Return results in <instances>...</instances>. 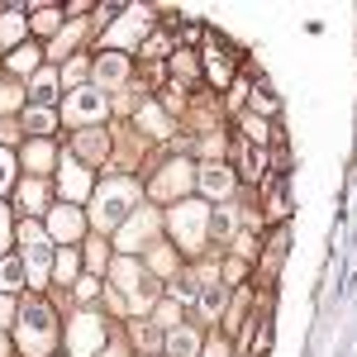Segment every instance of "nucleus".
I'll use <instances>...</instances> for the list:
<instances>
[{
  "label": "nucleus",
  "mask_w": 357,
  "mask_h": 357,
  "mask_svg": "<svg viewBox=\"0 0 357 357\" xmlns=\"http://www.w3.org/2000/svg\"><path fill=\"white\" fill-rule=\"evenodd\" d=\"M134 205H138V186L129 181V176H114V181H105V186L96 191V200H91V220H96V229H114V224L129 220Z\"/></svg>",
  "instance_id": "nucleus-1"
},
{
  "label": "nucleus",
  "mask_w": 357,
  "mask_h": 357,
  "mask_svg": "<svg viewBox=\"0 0 357 357\" xmlns=\"http://www.w3.org/2000/svg\"><path fill=\"white\" fill-rule=\"evenodd\" d=\"M158 301V286H153V276L143 272V267H134L129 257L124 262H114V291H110V305L114 310H148V305Z\"/></svg>",
  "instance_id": "nucleus-2"
},
{
  "label": "nucleus",
  "mask_w": 357,
  "mask_h": 357,
  "mask_svg": "<svg viewBox=\"0 0 357 357\" xmlns=\"http://www.w3.org/2000/svg\"><path fill=\"white\" fill-rule=\"evenodd\" d=\"M20 348L29 357H43L53 348V310L43 301H24L20 310Z\"/></svg>",
  "instance_id": "nucleus-3"
},
{
  "label": "nucleus",
  "mask_w": 357,
  "mask_h": 357,
  "mask_svg": "<svg viewBox=\"0 0 357 357\" xmlns=\"http://www.w3.org/2000/svg\"><path fill=\"white\" fill-rule=\"evenodd\" d=\"M205 229H210V210H205L200 200H181V205L172 210V234H176V243L186 248V252H200Z\"/></svg>",
  "instance_id": "nucleus-4"
},
{
  "label": "nucleus",
  "mask_w": 357,
  "mask_h": 357,
  "mask_svg": "<svg viewBox=\"0 0 357 357\" xmlns=\"http://www.w3.org/2000/svg\"><path fill=\"white\" fill-rule=\"evenodd\" d=\"M100 114H105L100 86H77V91L62 100V119H67V124H91V119H100Z\"/></svg>",
  "instance_id": "nucleus-5"
},
{
  "label": "nucleus",
  "mask_w": 357,
  "mask_h": 357,
  "mask_svg": "<svg viewBox=\"0 0 357 357\" xmlns=\"http://www.w3.org/2000/svg\"><path fill=\"white\" fill-rule=\"evenodd\" d=\"M20 238H24V262H29V281L33 286H43L48 281V238H43V229L38 224H20Z\"/></svg>",
  "instance_id": "nucleus-6"
},
{
  "label": "nucleus",
  "mask_w": 357,
  "mask_h": 357,
  "mask_svg": "<svg viewBox=\"0 0 357 357\" xmlns=\"http://www.w3.org/2000/svg\"><path fill=\"white\" fill-rule=\"evenodd\" d=\"M67 343H72V357H96L105 348V324H100V314H77Z\"/></svg>",
  "instance_id": "nucleus-7"
},
{
  "label": "nucleus",
  "mask_w": 357,
  "mask_h": 357,
  "mask_svg": "<svg viewBox=\"0 0 357 357\" xmlns=\"http://www.w3.org/2000/svg\"><path fill=\"white\" fill-rule=\"evenodd\" d=\"M57 186H62V195L82 200V195L91 191V176H86V167L77 162V158H62V167H57Z\"/></svg>",
  "instance_id": "nucleus-8"
},
{
  "label": "nucleus",
  "mask_w": 357,
  "mask_h": 357,
  "mask_svg": "<svg viewBox=\"0 0 357 357\" xmlns=\"http://www.w3.org/2000/svg\"><path fill=\"white\" fill-rule=\"evenodd\" d=\"M143 29H148V10H124V24H114L105 38L119 48V43H138V38H143Z\"/></svg>",
  "instance_id": "nucleus-9"
},
{
  "label": "nucleus",
  "mask_w": 357,
  "mask_h": 357,
  "mask_svg": "<svg viewBox=\"0 0 357 357\" xmlns=\"http://www.w3.org/2000/svg\"><path fill=\"white\" fill-rule=\"evenodd\" d=\"M48 234L62 238V243H67V238H77V234H82V215H77L72 205H57L53 215H48Z\"/></svg>",
  "instance_id": "nucleus-10"
},
{
  "label": "nucleus",
  "mask_w": 357,
  "mask_h": 357,
  "mask_svg": "<svg viewBox=\"0 0 357 357\" xmlns=\"http://www.w3.org/2000/svg\"><path fill=\"white\" fill-rule=\"evenodd\" d=\"M186 186H191V167L172 162V167H162V176L153 181V195H176V191H186Z\"/></svg>",
  "instance_id": "nucleus-11"
},
{
  "label": "nucleus",
  "mask_w": 357,
  "mask_h": 357,
  "mask_svg": "<svg viewBox=\"0 0 357 357\" xmlns=\"http://www.w3.org/2000/svg\"><path fill=\"white\" fill-rule=\"evenodd\" d=\"M124 77H129V62H124V53L96 57V82H100V86H119Z\"/></svg>",
  "instance_id": "nucleus-12"
},
{
  "label": "nucleus",
  "mask_w": 357,
  "mask_h": 357,
  "mask_svg": "<svg viewBox=\"0 0 357 357\" xmlns=\"http://www.w3.org/2000/svg\"><path fill=\"white\" fill-rule=\"evenodd\" d=\"M153 229H158V220H153L148 210H138L134 220L124 224V234H119V248H134V243H143V238H153Z\"/></svg>",
  "instance_id": "nucleus-13"
},
{
  "label": "nucleus",
  "mask_w": 357,
  "mask_h": 357,
  "mask_svg": "<svg viewBox=\"0 0 357 357\" xmlns=\"http://www.w3.org/2000/svg\"><path fill=\"white\" fill-rule=\"evenodd\" d=\"M229 186H234V176H229L220 162L200 167V191H205V195H229Z\"/></svg>",
  "instance_id": "nucleus-14"
},
{
  "label": "nucleus",
  "mask_w": 357,
  "mask_h": 357,
  "mask_svg": "<svg viewBox=\"0 0 357 357\" xmlns=\"http://www.w3.org/2000/svg\"><path fill=\"white\" fill-rule=\"evenodd\" d=\"M167 348H172V357H195V348H200V338H195L191 329H181V324H176V329L167 333Z\"/></svg>",
  "instance_id": "nucleus-15"
},
{
  "label": "nucleus",
  "mask_w": 357,
  "mask_h": 357,
  "mask_svg": "<svg viewBox=\"0 0 357 357\" xmlns=\"http://www.w3.org/2000/svg\"><path fill=\"white\" fill-rule=\"evenodd\" d=\"M0 43H5L10 53L24 43V20H20V15H5V20H0Z\"/></svg>",
  "instance_id": "nucleus-16"
},
{
  "label": "nucleus",
  "mask_w": 357,
  "mask_h": 357,
  "mask_svg": "<svg viewBox=\"0 0 357 357\" xmlns=\"http://www.w3.org/2000/svg\"><path fill=\"white\" fill-rule=\"evenodd\" d=\"M10 72H38V48L33 43H20L10 53Z\"/></svg>",
  "instance_id": "nucleus-17"
},
{
  "label": "nucleus",
  "mask_w": 357,
  "mask_h": 357,
  "mask_svg": "<svg viewBox=\"0 0 357 357\" xmlns=\"http://www.w3.org/2000/svg\"><path fill=\"white\" fill-rule=\"evenodd\" d=\"M53 91H57V77H53V72H38V77H33V105H38V110H48Z\"/></svg>",
  "instance_id": "nucleus-18"
},
{
  "label": "nucleus",
  "mask_w": 357,
  "mask_h": 357,
  "mask_svg": "<svg viewBox=\"0 0 357 357\" xmlns=\"http://www.w3.org/2000/svg\"><path fill=\"white\" fill-rule=\"evenodd\" d=\"M24 286V262H0V296Z\"/></svg>",
  "instance_id": "nucleus-19"
},
{
  "label": "nucleus",
  "mask_w": 357,
  "mask_h": 357,
  "mask_svg": "<svg viewBox=\"0 0 357 357\" xmlns=\"http://www.w3.org/2000/svg\"><path fill=\"white\" fill-rule=\"evenodd\" d=\"M24 167H33V172H48V167H53V148L38 138V143H33V148L24 153Z\"/></svg>",
  "instance_id": "nucleus-20"
},
{
  "label": "nucleus",
  "mask_w": 357,
  "mask_h": 357,
  "mask_svg": "<svg viewBox=\"0 0 357 357\" xmlns=\"http://www.w3.org/2000/svg\"><path fill=\"white\" fill-rule=\"evenodd\" d=\"M24 129H29V134H38V138H43L48 129H53V110H38V105H33V110L24 114Z\"/></svg>",
  "instance_id": "nucleus-21"
},
{
  "label": "nucleus",
  "mask_w": 357,
  "mask_h": 357,
  "mask_svg": "<svg viewBox=\"0 0 357 357\" xmlns=\"http://www.w3.org/2000/svg\"><path fill=\"white\" fill-rule=\"evenodd\" d=\"M200 310H205V314H220V310H224V291L215 286V281H205V291H200Z\"/></svg>",
  "instance_id": "nucleus-22"
},
{
  "label": "nucleus",
  "mask_w": 357,
  "mask_h": 357,
  "mask_svg": "<svg viewBox=\"0 0 357 357\" xmlns=\"http://www.w3.org/2000/svg\"><path fill=\"white\" fill-rule=\"evenodd\" d=\"M20 205H24L29 215L43 210V186H38V181H24V186H20Z\"/></svg>",
  "instance_id": "nucleus-23"
},
{
  "label": "nucleus",
  "mask_w": 357,
  "mask_h": 357,
  "mask_svg": "<svg viewBox=\"0 0 357 357\" xmlns=\"http://www.w3.org/2000/svg\"><path fill=\"white\" fill-rule=\"evenodd\" d=\"M57 20H62V15H57L53 5H43V10L33 15V29H38V33H53V29H57Z\"/></svg>",
  "instance_id": "nucleus-24"
},
{
  "label": "nucleus",
  "mask_w": 357,
  "mask_h": 357,
  "mask_svg": "<svg viewBox=\"0 0 357 357\" xmlns=\"http://www.w3.org/2000/svg\"><path fill=\"white\" fill-rule=\"evenodd\" d=\"M138 119H143V124H148V129H153V134H158V138L167 134V119H162V114H158V110H153V105H143V110H138Z\"/></svg>",
  "instance_id": "nucleus-25"
},
{
  "label": "nucleus",
  "mask_w": 357,
  "mask_h": 357,
  "mask_svg": "<svg viewBox=\"0 0 357 357\" xmlns=\"http://www.w3.org/2000/svg\"><path fill=\"white\" fill-rule=\"evenodd\" d=\"M234 215H229V210H220V215H210V229H215V234H220V238H229V234H234Z\"/></svg>",
  "instance_id": "nucleus-26"
},
{
  "label": "nucleus",
  "mask_w": 357,
  "mask_h": 357,
  "mask_svg": "<svg viewBox=\"0 0 357 357\" xmlns=\"http://www.w3.org/2000/svg\"><path fill=\"white\" fill-rule=\"evenodd\" d=\"M53 272H57V281H72V276H77V257H72V252H62V257L53 262Z\"/></svg>",
  "instance_id": "nucleus-27"
},
{
  "label": "nucleus",
  "mask_w": 357,
  "mask_h": 357,
  "mask_svg": "<svg viewBox=\"0 0 357 357\" xmlns=\"http://www.w3.org/2000/svg\"><path fill=\"white\" fill-rule=\"evenodd\" d=\"M243 176H248V181L262 176V153H248V158H243Z\"/></svg>",
  "instance_id": "nucleus-28"
},
{
  "label": "nucleus",
  "mask_w": 357,
  "mask_h": 357,
  "mask_svg": "<svg viewBox=\"0 0 357 357\" xmlns=\"http://www.w3.org/2000/svg\"><path fill=\"white\" fill-rule=\"evenodd\" d=\"M210 77H215V82L229 77V62H224V53H215V48H210Z\"/></svg>",
  "instance_id": "nucleus-29"
},
{
  "label": "nucleus",
  "mask_w": 357,
  "mask_h": 357,
  "mask_svg": "<svg viewBox=\"0 0 357 357\" xmlns=\"http://www.w3.org/2000/svg\"><path fill=\"white\" fill-rule=\"evenodd\" d=\"M10 176H15V162H10V153H5V148H0V191H5V186H10Z\"/></svg>",
  "instance_id": "nucleus-30"
},
{
  "label": "nucleus",
  "mask_w": 357,
  "mask_h": 357,
  "mask_svg": "<svg viewBox=\"0 0 357 357\" xmlns=\"http://www.w3.org/2000/svg\"><path fill=\"white\" fill-rule=\"evenodd\" d=\"M82 153H86V158H100V153H105V138H96V134L82 138Z\"/></svg>",
  "instance_id": "nucleus-31"
},
{
  "label": "nucleus",
  "mask_w": 357,
  "mask_h": 357,
  "mask_svg": "<svg viewBox=\"0 0 357 357\" xmlns=\"http://www.w3.org/2000/svg\"><path fill=\"white\" fill-rule=\"evenodd\" d=\"M15 96H20L15 86H10V82H0V114H5V110H10V105H15Z\"/></svg>",
  "instance_id": "nucleus-32"
},
{
  "label": "nucleus",
  "mask_w": 357,
  "mask_h": 357,
  "mask_svg": "<svg viewBox=\"0 0 357 357\" xmlns=\"http://www.w3.org/2000/svg\"><path fill=\"white\" fill-rule=\"evenodd\" d=\"M105 257H110V252H105V243L96 238V243H91V267H105Z\"/></svg>",
  "instance_id": "nucleus-33"
},
{
  "label": "nucleus",
  "mask_w": 357,
  "mask_h": 357,
  "mask_svg": "<svg viewBox=\"0 0 357 357\" xmlns=\"http://www.w3.org/2000/svg\"><path fill=\"white\" fill-rule=\"evenodd\" d=\"M96 291H100V286H96V281H91V276H86V281H77V296H82V301H91V296H96Z\"/></svg>",
  "instance_id": "nucleus-34"
},
{
  "label": "nucleus",
  "mask_w": 357,
  "mask_h": 357,
  "mask_svg": "<svg viewBox=\"0 0 357 357\" xmlns=\"http://www.w3.org/2000/svg\"><path fill=\"white\" fill-rule=\"evenodd\" d=\"M5 238H10V215H5V205H0V248H5Z\"/></svg>",
  "instance_id": "nucleus-35"
},
{
  "label": "nucleus",
  "mask_w": 357,
  "mask_h": 357,
  "mask_svg": "<svg viewBox=\"0 0 357 357\" xmlns=\"http://www.w3.org/2000/svg\"><path fill=\"white\" fill-rule=\"evenodd\" d=\"M5 138H15V124H10V119H0V143H5Z\"/></svg>",
  "instance_id": "nucleus-36"
},
{
  "label": "nucleus",
  "mask_w": 357,
  "mask_h": 357,
  "mask_svg": "<svg viewBox=\"0 0 357 357\" xmlns=\"http://www.w3.org/2000/svg\"><path fill=\"white\" fill-rule=\"evenodd\" d=\"M5 319H10V301L0 296V324H5Z\"/></svg>",
  "instance_id": "nucleus-37"
},
{
  "label": "nucleus",
  "mask_w": 357,
  "mask_h": 357,
  "mask_svg": "<svg viewBox=\"0 0 357 357\" xmlns=\"http://www.w3.org/2000/svg\"><path fill=\"white\" fill-rule=\"evenodd\" d=\"M5 353H10V348H5V338H0V357H5Z\"/></svg>",
  "instance_id": "nucleus-38"
}]
</instances>
